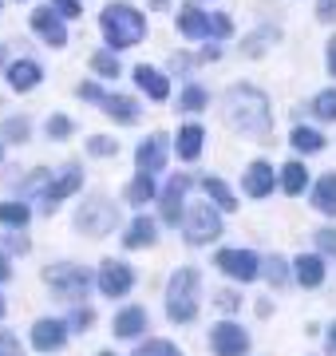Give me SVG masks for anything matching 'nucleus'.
<instances>
[{"instance_id":"f257e3e1","label":"nucleus","mask_w":336,"mask_h":356,"mask_svg":"<svg viewBox=\"0 0 336 356\" xmlns=\"http://www.w3.org/2000/svg\"><path fill=\"white\" fill-rule=\"evenodd\" d=\"M226 123H230L233 131L249 135V139L269 135L273 115H269V99H265V91L249 88V83L230 88V91H226Z\"/></svg>"},{"instance_id":"f03ea898","label":"nucleus","mask_w":336,"mask_h":356,"mask_svg":"<svg viewBox=\"0 0 336 356\" xmlns=\"http://www.w3.org/2000/svg\"><path fill=\"white\" fill-rule=\"evenodd\" d=\"M99 28H103L107 44H111L115 51H123V48H131V44H139V40L146 36V16H142L135 4L115 0V4H107V8H103Z\"/></svg>"},{"instance_id":"7ed1b4c3","label":"nucleus","mask_w":336,"mask_h":356,"mask_svg":"<svg viewBox=\"0 0 336 356\" xmlns=\"http://www.w3.org/2000/svg\"><path fill=\"white\" fill-rule=\"evenodd\" d=\"M198 305H202V273L190 266L174 269L167 285V317L178 325H190L198 317Z\"/></svg>"},{"instance_id":"20e7f679","label":"nucleus","mask_w":336,"mask_h":356,"mask_svg":"<svg viewBox=\"0 0 336 356\" xmlns=\"http://www.w3.org/2000/svg\"><path fill=\"white\" fill-rule=\"evenodd\" d=\"M119 226V206L107 202V198H87V202L76 210V229L79 234H87V238H103L111 229Z\"/></svg>"},{"instance_id":"39448f33","label":"nucleus","mask_w":336,"mask_h":356,"mask_svg":"<svg viewBox=\"0 0 336 356\" xmlns=\"http://www.w3.org/2000/svg\"><path fill=\"white\" fill-rule=\"evenodd\" d=\"M182 229H186V242L190 245H210L221 238V218L214 206L194 202L190 210H182Z\"/></svg>"},{"instance_id":"423d86ee","label":"nucleus","mask_w":336,"mask_h":356,"mask_svg":"<svg viewBox=\"0 0 336 356\" xmlns=\"http://www.w3.org/2000/svg\"><path fill=\"white\" fill-rule=\"evenodd\" d=\"M44 285H48L52 293H60V297H83V293L91 289V273L83 266L60 261V266L44 269Z\"/></svg>"},{"instance_id":"0eeeda50","label":"nucleus","mask_w":336,"mask_h":356,"mask_svg":"<svg viewBox=\"0 0 336 356\" xmlns=\"http://www.w3.org/2000/svg\"><path fill=\"white\" fill-rule=\"evenodd\" d=\"M210 348L218 356H246L249 353V332L242 325H233V321H221L210 329Z\"/></svg>"},{"instance_id":"6e6552de","label":"nucleus","mask_w":336,"mask_h":356,"mask_svg":"<svg viewBox=\"0 0 336 356\" xmlns=\"http://www.w3.org/2000/svg\"><path fill=\"white\" fill-rule=\"evenodd\" d=\"M99 293L103 297H127L131 285H135V269L127 261H115V257H107L103 266H99Z\"/></svg>"},{"instance_id":"1a4fd4ad","label":"nucleus","mask_w":336,"mask_h":356,"mask_svg":"<svg viewBox=\"0 0 336 356\" xmlns=\"http://www.w3.org/2000/svg\"><path fill=\"white\" fill-rule=\"evenodd\" d=\"M83 186V170L79 166H64L56 182H44V194H40V206H44V214H52L56 202H64L67 194H76Z\"/></svg>"},{"instance_id":"9d476101","label":"nucleus","mask_w":336,"mask_h":356,"mask_svg":"<svg viewBox=\"0 0 336 356\" xmlns=\"http://www.w3.org/2000/svg\"><path fill=\"white\" fill-rule=\"evenodd\" d=\"M258 261H261V257L249 254V250H221V254L214 257V266H218L226 277H233V281H253V277H261V273H258Z\"/></svg>"},{"instance_id":"9b49d317","label":"nucleus","mask_w":336,"mask_h":356,"mask_svg":"<svg viewBox=\"0 0 336 356\" xmlns=\"http://www.w3.org/2000/svg\"><path fill=\"white\" fill-rule=\"evenodd\" d=\"M167 154H170L167 135H151V139L139 143V151H135V166H139L142 175H158V170H167Z\"/></svg>"},{"instance_id":"f8f14e48","label":"nucleus","mask_w":336,"mask_h":356,"mask_svg":"<svg viewBox=\"0 0 336 356\" xmlns=\"http://www.w3.org/2000/svg\"><path fill=\"white\" fill-rule=\"evenodd\" d=\"M186 191H190V178L174 175V178H170V186L158 194V214H162L167 226H178V222H182V198H186Z\"/></svg>"},{"instance_id":"ddd939ff","label":"nucleus","mask_w":336,"mask_h":356,"mask_svg":"<svg viewBox=\"0 0 336 356\" xmlns=\"http://www.w3.org/2000/svg\"><path fill=\"white\" fill-rule=\"evenodd\" d=\"M28 24H32V32H36V36H44V40H48L52 48H64V44H67V28H64V20L56 16V8H52V4H48V8H36Z\"/></svg>"},{"instance_id":"4468645a","label":"nucleus","mask_w":336,"mask_h":356,"mask_svg":"<svg viewBox=\"0 0 336 356\" xmlns=\"http://www.w3.org/2000/svg\"><path fill=\"white\" fill-rule=\"evenodd\" d=\"M67 321H52V317H44L32 325V344H36L40 353H56V348H64L67 344Z\"/></svg>"},{"instance_id":"2eb2a0df","label":"nucleus","mask_w":336,"mask_h":356,"mask_svg":"<svg viewBox=\"0 0 336 356\" xmlns=\"http://www.w3.org/2000/svg\"><path fill=\"white\" fill-rule=\"evenodd\" d=\"M178 32L190 40L210 36V13H202V4H182L178 8Z\"/></svg>"},{"instance_id":"dca6fc26","label":"nucleus","mask_w":336,"mask_h":356,"mask_svg":"<svg viewBox=\"0 0 336 356\" xmlns=\"http://www.w3.org/2000/svg\"><path fill=\"white\" fill-rule=\"evenodd\" d=\"M273 186H277V170L269 163H253L246 170V194L249 198H269Z\"/></svg>"},{"instance_id":"f3484780","label":"nucleus","mask_w":336,"mask_h":356,"mask_svg":"<svg viewBox=\"0 0 336 356\" xmlns=\"http://www.w3.org/2000/svg\"><path fill=\"white\" fill-rule=\"evenodd\" d=\"M4 79H8V88L12 91H32L40 79H44V67L32 64V60H16V64H8Z\"/></svg>"},{"instance_id":"a211bd4d","label":"nucleus","mask_w":336,"mask_h":356,"mask_svg":"<svg viewBox=\"0 0 336 356\" xmlns=\"http://www.w3.org/2000/svg\"><path fill=\"white\" fill-rule=\"evenodd\" d=\"M131 76H135V83H139V88L151 95V99H167V95H170V76H162L158 67L139 64L135 72H131Z\"/></svg>"},{"instance_id":"6ab92c4d","label":"nucleus","mask_w":336,"mask_h":356,"mask_svg":"<svg viewBox=\"0 0 336 356\" xmlns=\"http://www.w3.org/2000/svg\"><path fill=\"white\" fill-rule=\"evenodd\" d=\"M99 107H103L115 123H139V115H142V107L131 95H107L103 91V99H99Z\"/></svg>"},{"instance_id":"aec40b11","label":"nucleus","mask_w":336,"mask_h":356,"mask_svg":"<svg viewBox=\"0 0 336 356\" xmlns=\"http://www.w3.org/2000/svg\"><path fill=\"white\" fill-rule=\"evenodd\" d=\"M155 242H158V226L142 214L135 218L127 226V234H123V245H127V250H146V245H155Z\"/></svg>"},{"instance_id":"412c9836","label":"nucleus","mask_w":336,"mask_h":356,"mask_svg":"<svg viewBox=\"0 0 336 356\" xmlns=\"http://www.w3.org/2000/svg\"><path fill=\"white\" fill-rule=\"evenodd\" d=\"M111 329H115L119 341H135V337H142V329H146V309H139V305L123 309Z\"/></svg>"},{"instance_id":"4be33fe9","label":"nucleus","mask_w":336,"mask_h":356,"mask_svg":"<svg viewBox=\"0 0 336 356\" xmlns=\"http://www.w3.org/2000/svg\"><path fill=\"white\" fill-rule=\"evenodd\" d=\"M202 147H206V131L198 127V123H186V127L178 131V143H174V151H178V159H186V163H194L198 154H202Z\"/></svg>"},{"instance_id":"5701e85b","label":"nucleus","mask_w":336,"mask_h":356,"mask_svg":"<svg viewBox=\"0 0 336 356\" xmlns=\"http://www.w3.org/2000/svg\"><path fill=\"white\" fill-rule=\"evenodd\" d=\"M293 273H297V281L305 285V289H317V285L324 281V257H317V254L297 257V261H293Z\"/></svg>"},{"instance_id":"b1692460","label":"nucleus","mask_w":336,"mask_h":356,"mask_svg":"<svg viewBox=\"0 0 336 356\" xmlns=\"http://www.w3.org/2000/svg\"><path fill=\"white\" fill-rule=\"evenodd\" d=\"M305 186H309V166H301L297 159H293V163H285L281 166V191L289 194V198H297Z\"/></svg>"},{"instance_id":"393cba45","label":"nucleus","mask_w":336,"mask_h":356,"mask_svg":"<svg viewBox=\"0 0 336 356\" xmlns=\"http://www.w3.org/2000/svg\"><path fill=\"white\" fill-rule=\"evenodd\" d=\"M312 206H317L321 214L333 218V210H336V178H333V170H328L324 178H317V186H312Z\"/></svg>"},{"instance_id":"a878e982","label":"nucleus","mask_w":336,"mask_h":356,"mask_svg":"<svg viewBox=\"0 0 336 356\" xmlns=\"http://www.w3.org/2000/svg\"><path fill=\"white\" fill-rule=\"evenodd\" d=\"M202 191L210 194V202H214V210H237V198H233V191L221 182V178H202Z\"/></svg>"},{"instance_id":"bb28decb","label":"nucleus","mask_w":336,"mask_h":356,"mask_svg":"<svg viewBox=\"0 0 336 356\" xmlns=\"http://www.w3.org/2000/svg\"><path fill=\"white\" fill-rule=\"evenodd\" d=\"M289 143H293V151H301V154H317L324 147V135L321 131H312V127H293Z\"/></svg>"},{"instance_id":"cd10ccee","label":"nucleus","mask_w":336,"mask_h":356,"mask_svg":"<svg viewBox=\"0 0 336 356\" xmlns=\"http://www.w3.org/2000/svg\"><path fill=\"white\" fill-rule=\"evenodd\" d=\"M258 273H265L269 285H285V281H289V261L277 257V254H269L265 261H258Z\"/></svg>"},{"instance_id":"c85d7f7f","label":"nucleus","mask_w":336,"mask_h":356,"mask_svg":"<svg viewBox=\"0 0 336 356\" xmlns=\"http://www.w3.org/2000/svg\"><path fill=\"white\" fill-rule=\"evenodd\" d=\"M155 175H139L135 182H127V202L131 206H142V202H151L155 198V182H151Z\"/></svg>"},{"instance_id":"c756f323","label":"nucleus","mask_w":336,"mask_h":356,"mask_svg":"<svg viewBox=\"0 0 336 356\" xmlns=\"http://www.w3.org/2000/svg\"><path fill=\"white\" fill-rule=\"evenodd\" d=\"M28 206L24 202H0V226H28Z\"/></svg>"},{"instance_id":"7c9ffc66","label":"nucleus","mask_w":336,"mask_h":356,"mask_svg":"<svg viewBox=\"0 0 336 356\" xmlns=\"http://www.w3.org/2000/svg\"><path fill=\"white\" fill-rule=\"evenodd\" d=\"M0 131H4V139H12V143H28V135H32V123H28L24 115H8Z\"/></svg>"},{"instance_id":"2f4dec72","label":"nucleus","mask_w":336,"mask_h":356,"mask_svg":"<svg viewBox=\"0 0 336 356\" xmlns=\"http://www.w3.org/2000/svg\"><path fill=\"white\" fill-rule=\"evenodd\" d=\"M91 67H95V76H103V79L119 76V60L111 56V51H95V56H91Z\"/></svg>"},{"instance_id":"473e14b6","label":"nucleus","mask_w":336,"mask_h":356,"mask_svg":"<svg viewBox=\"0 0 336 356\" xmlns=\"http://www.w3.org/2000/svg\"><path fill=\"white\" fill-rule=\"evenodd\" d=\"M312 111H317V119H328V123H333V119H336V91L333 88L321 91V95L312 99Z\"/></svg>"},{"instance_id":"72a5a7b5","label":"nucleus","mask_w":336,"mask_h":356,"mask_svg":"<svg viewBox=\"0 0 336 356\" xmlns=\"http://www.w3.org/2000/svg\"><path fill=\"white\" fill-rule=\"evenodd\" d=\"M202 107H206V88L190 83V88L182 91V111H202Z\"/></svg>"},{"instance_id":"f704fd0d","label":"nucleus","mask_w":336,"mask_h":356,"mask_svg":"<svg viewBox=\"0 0 336 356\" xmlns=\"http://www.w3.org/2000/svg\"><path fill=\"white\" fill-rule=\"evenodd\" d=\"M135 356H182V353H178V344H170V341H146Z\"/></svg>"},{"instance_id":"c9c22d12","label":"nucleus","mask_w":336,"mask_h":356,"mask_svg":"<svg viewBox=\"0 0 336 356\" xmlns=\"http://www.w3.org/2000/svg\"><path fill=\"white\" fill-rule=\"evenodd\" d=\"M44 131H48V139H67V135H72L76 127H72V119H67V115H52Z\"/></svg>"},{"instance_id":"e433bc0d","label":"nucleus","mask_w":336,"mask_h":356,"mask_svg":"<svg viewBox=\"0 0 336 356\" xmlns=\"http://www.w3.org/2000/svg\"><path fill=\"white\" fill-rule=\"evenodd\" d=\"M52 8H56L60 20H79V13H83V8H79V0H52Z\"/></svg>"},{"instance_id":"4c0bfd02","label":"nucleus","mask_w":336,"mask_h":356,"mask_svg":"<svg viewBox=\"0 0 336 356\" xmlns=\"http://www.w3.org/2000/svg\"><path fill=\"white\" fill-rule=\"evenodd\" d=\"M87 151L95 154V159H103V154L111 159V154L119 151V143H115V139H87Z\"/></svg>"},{"instance_id":"58836bf2","label":"nucleus","mask_w":336,"mask_h":356,"mask_svg":"<svg viewBox=\"0 0 336 356\" xmlns=\"http://www.w3.org/2000/svg\"><path fill=\"white\" fill-rule=\"evenodd\" d=\"M0 356H24V348H20V341H16L8 329H0Z\"/></svg>"},{"instance_id":"ea45409f","label":"nucleus","mask_w":336,"mask_h":356,"mask_svg":"<svg viewBox=\"0 0 336 356\" xmlns=\"http://www.w3.org/2000/svg\"><path fill=\"white\" fill-rule=\"evenodd\" d=\"M230 32H233V24H230V16L226 13L210 16V36H230Z\"/></svg>"},{"instance_id":"a19ab883","label":"nucleus","mask_w":336,"mask_h":356,"mask_svg":"<svg viewBox=\"0 0 336 356\" xmlns=\"http://www.w3.org/2000/svg\"><path fill=\"white\" fill-rule=\"evenodd\" d=\"M91 321H95V313H91V309H76V313H72V321H67V329L83 332V329L91 325Z\"/></svg>"},{"instance_id":"79ce46f5","label":"nucleus","mask_w":336,"mask_h":356,"mask_svg":"<svg viewBox=\"0 0 336 356\" xmlns=\"http://www.w3.org/2000/svg\"><path fill=\"white\" fill-rule=\"evenodd\" d=\"M317 245H321V254L333 257V254H336V238H333V229H321V234H317Z\"/></svg>"},{"instance_id":"37998d69","label":"nucleus","mask_w":336,"mask_h":356,"mask_svg":"<svg viewBox=\"0 0 336 356\" xmlns=\"http://www.w3.org/2000/svg\"><path fill=\"white\" fill-rule=\"evenodd\" d=\"M333 8H336V0H317V20H324V24H328V20H333Z\"/></svg>"},{"instance_id":"c03bdc74","label":"nucleus","mask_w":336,"mask_h":356,"mask_svg":"<svg viewBox=\"0 0 336 356\" xmlns=\"http://www.w3.org/2000/svg\"><path fill=\"white\" fill-rule=\"evenodd\" d=\"M79 95H83V99H103V88H99V83H83Z\"/></svg>"},{"instance_id":"a18cd8bd","label":"nucleus","mask_w":336,"mask_h":356,"mask_svg":"<svg viewBox=\"0 0 336 356\" xmlns=\"http://www.w3.org/2000/svg\"><path fill=\"white\" fill-rule=\"evenodd\" d=\"M218 305L221 309H237L242 305V297H237V293H218Z\"/></svg>"},{"instance_id":"49530a36","label":"nucleus","mask_w":336,"mask_h":356,"mask_svg":"<svg viewBox=\"0 0 336 356\" xmlns=\"http://www.w3.org/2000/svg\"><path fill=\"white\" fill-rule=\"evenodd\" d=\"M324 64H328V76L336 72V48H333V40H328V51H324Z\"/></svg>"},{"instance_id":"de8ad7c7","label":"nucleus","mask_w":336,"mask_h":356,"mask_svg":"<svg viewBox=\"0 0 336 356\" xmlns=\"http://www.w3.org/2000/svg\"><path fill=\"white\" fill-rule=\"evenodd\" d=\"M8 277H12V266H8V257L0 254V281H8Z\"/></svg>"},{"instance_id":"09e8293b","label":"nucleus","mask_w":336,"mask_h":356,"mask_svg":"<svg viewBox=\"0 0 336 356\" xmlns=\"http://www.w3.org/2000/svg\"><path fill=\"white\" fill-rule=\"evenodd\" d=\"M8 250H16V254H24V250H28V242H24V238H8Z\"/></svg>"},{"instance_id":"8fccbe9b","label":"nucleus","mask_w":336,"mask_h":356,"mask_svg":"<svg viewBox=\"0 0 336 356\" xmlns=\"http://www.w3.org/2000/svg\"><path fill=\"white\" fill-rule=\"evenodd\" d=\"M324 344H328V356H333V353H336V329H333V325H328V337H324Z\"/></svg>"},{"instance_id":"3c124183","label":"nucleus","mask_w":336,"mask_h":356,"mask_svg":"<svg viewBox=\"0 0 336 356\" xmlns=\"http://www.w3.org/2000/svg\"><path fill=\"white\" fill-rule=\"evenodd\" d=\"M0 317H4V297H0Z\"/></svg>"},{"instance_id":"603ef678","label":"nucleus","mask_w":336,"mask_h":356,"mask_svg":"<svg viewBox=\"0 0 336 356\" xmlns=\"http://www.w3.org/2000/svg\"><path fill=\"white\" fill-rule=\"evenodd\" d=\"M99 356H115V353H99Z\"/></svg>"}]
</instances>
